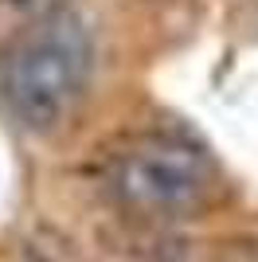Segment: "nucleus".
<instances>
[{"mask_svg":"<svg viewBox=\"0 0 258 262\" xmlns=\"http://www.w3.org/2000/svg\"><path fill=\"white\" fill-rule=\"evenodd\" d=\"M90 78V35L75 16L47 20L8 67V106L24 129L51 133L82 98Z\"/></svg>","mask_w":258,"mask_h":262,"instance_id":"nucleus-1","label":"nucleus"},{"mask_svg":"<svg viewBox=\"0 0 258 262\" xmlns=\"http://www.w3.org/2000/svg\"><path fill=\"white\" fill-rule=\"evenodd\" d=\"M118 180L133 204L172 211V208H188L192 200L204 196L211 168H207L200 149L172 141V137H157V141H145L141 149L125 157Z\"/></svg>","mask_w":258,"mask_h":262,"instance_id":"nucleus-2","label":"nucleus"}]
</instances>
